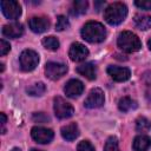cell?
<instances>
[{
    "label": "cell",
    "instance_id": "1",
    "mask_svg": "<svg viewBox=\"0 0 151 151\" xmlns=\"http://www.w3.org/2000/svg\"><path fill=\"white\" fill-rule=\"evenodd\" d=\"M81 37L88 42H101L106 38V29L98 21H88L81 28Z\"/></svg>",
    "mask_w": 151,
    "mask_h": 151
},
{
    "label": "cell",
    "instance_id": "2",
    "mask_svg": "<svg viewBox=\"0 0 151 151\" xmlns=\"http://www.w3.org/2000/svg\"><path fill=\"white\" fill-rule=\"evenodd\" d=\"M127 15V7L123 2H113L105 8L104 19L110 25H118Z\"/></svg>",
    "mask_w": 151,
    "mask_h": 151
},
{
    "label": "cell",
    "instance_id": "3",
    "mask_svg": "<svg viewBox=\"0 0 151 151\" xmlns=\"http://www.w3.org/2000/svg\"><path fill=\"white\" fill-rule=\"evenodd\" d=\"M117 45L122 51H124L126 53L137 52L142 47V42H140L139 38L130 31H124L118 35Z\"/></svg>",
    "mask_w": 151,
    "mask_h": 151
},
{
    "label": "cell",
    "instance_id": "4",
    "mask_svg": "<svg viewBox=\"0 0 151 151\" xmlns=\"http://www.w3.org/2000/svg\"><path fill=\"white\" fill-rule=\"evenodd\" d=\"M19 61H20L21 70L25 72H29L38 66L39 55L33 50H24L19 57Z\"/></svg>",
    "mask_w": 151,
    "mask_h": 151
},
{
    "label": "cell",
    "instance_id": "5",
    "mask_svg": "<svg viewBox=\"0 0 151 151\" xmlns=\"http://www.w3.org/2000/svg\"><path fill=\"white\" fill-rule=\"evenodd\" d=\"M54 113L59 119H66L73 116L74 109L73 106L67 103L63 97H55L54 98V104H53Z\"/></svg>",
    "mask_w": 151,
    "mask_h": 151
},
{
    "label": "cell",
    "instance_id": "6",
    "mask_svg": "<svg viewBox=\"0 0 151 151\" xmlns=\"http://www.w3.org/2000/svg\"><path fill=\"white\" fill-rule=\"evenodd\" d=\"M0 6H1V11H2L4 15L7 19L15 20L21 14V7H20V5H19L18 1H14V0H4V1L0 2Z\"/></svg>",
    "mask_w": 151,
    "mask_h": 151
},
{
    "label": "cell",
    "instance_id": "7",
    "mask_svg": "<svg viewBox=\"0 0 151 151\" xmlns=\"http://www.w3.org/2000/svg\"><path fill=\"white\" fill-rule=\"evenodd\" d=\"M66 72H67V66L61 63L51 61V63H47L45 66V74L47 78L52 80H57L61 78Z\"/></svg>",
    "mask_w": 151,
    "mask_h": 151
},
{
    "label": "cell",
    "instance_id": "8",
    "mask_svg": "<svg viewBox=\"0 0 151 151\" xmlns=\"http://www.w3.org/2000/svg\"><path fill=\"white\" fill-rule=\"evenodd\" d=\"M31 136L37 143L47 144L53 139L54 133H53V131L51 129L42 127V126H34L31 130Z\"/></svg>",
    "mask_w": 151,
    "mask_h": 151
},
{
    "label": "cell",
    "instance_id": "9",
    "mask_svg": "<svg viewBox=\"0 0 151 151\" xmlns=\"http://www.w3.org/2000/svg\"><path fill=\"white\" fill-rule=\"evenodd\" d=\"M105 100L104 97V92L100 88H92L87 96V98L84 101L85 107L87 109H98L100 106H103Z\"/></svg>",
    "mask_w": 151,
    "mask_h": 151
},
{
    "label": "cell",
    "instance_id": "10",
    "mask_svg": "<svg viewBox=\"0 0 151 151\" xmlns=\"http://www.w3.org/2000/svg\"><path fill=\"white\" fill-rule=\"evenodd\" d=\"M88 55V50L80 42H73L70 47L68 51V57L71 58L72 61H83L87 58Z\"/></svg>",
    "mask_w": 151,
    "mask_h": 151
},
{
    "label": "cell",
    "instance_id": "11",
    "mask_svg": "<svg viewBox=\"0 0 151 151\" xmlns=\"http://www.w3.org/2000/svg\"><path fill=\"white\" fill-rule=\"evenodd\" d=\"M106 71H107V74L116 81H126L131 76L130 70L126 67H122V66L110 65Z\"/></svg>",
    "mask_w": 151,
    "mask_h": 151
},
{
    "label": "cell",
    "instance_id": "12",
    "mask_svg": "<svg viewBox=\"0 0 151 151\" xmlns=\"http://www.w3.org/2000/svg\"><path fill=\"white\" fill-rule=\"evenodd\" d=\"M84 91V85L80 80L78 79H71L66 83L65 87H64V92L67 97L70 98H76L79 97Z\"/></svg>",
    "mask_w": 151,
    "mask_h": 151
},
{
    "label": "cell",
    "instance_id": "13",
    "mask_svg": "<svg viewBox=\"0 0 151 151\" xmlns=\"http://www.w3.org/2000/svg\"><path fill=\"white\" fill-rule=\"evenodd\" d=\"M29 28L34 33H42L48 29L50 27V20L46 17H33L29 19Z\"/></svg>",
    "mask_w": 151,
    "mask_h": 151
},
{
    "label": "cell",
    "instance_id": "14",
    "mask_svg": "<svg viewBox=\"0 0 151 151\" xmlns=\"http://www.w3.org/2000/svg\"><path fill=\"white\" fill-rule=\"evenodd\" d=\"M2 34L7 38H19L24 34V26L20 22H11L2 27Z\"/></svg>",
    "mask_w": 151,
    "mask_h": 151
},
{
    "label": "cell",
    "instance_id": "15",
    "mask_svg": "<svg viewBox=\"0 0 151 151\" xmlns=\"http://www.w3.org/2000/svg\"><path fill=\"white\" fill-rule=\"evenodd\" d=\"M77 72L88 80H94L97 77V68L92 63H85L77 67Z\"/></svg>",
    "mask_w": 151,
    "mask_h": 151
},
{
    "label": "cell",
    "instance_id": "16",
    "mask_svg": "<svg viewBox=\"0 0 151 151\" xmlns=\"http://www.w3.org/2000/svg\"><path fill=\"white\" fill-rule=\"evenodd\" d=\"M61 136L66 140H74L79 136V127L76 123L67 124L61 127Z\"/></svg>",
    "mask_w": 151,
    "mask_h": 151
},
{
    "label": "cell",
    "instance_id": "17",
    "mask_svg": "<svg viewBox=\"0 0 151 151\" xmlns=\"http://www.w3.org/2000/svg\"><path fill=\"white\" fill-rule=\"evenodd\" d=\"M150 146H151V138L145 134L137 136L132 143V147L134 151H146Z\"/></svg>",
    "mask_w": 151,
    "mask_h": 151
},
{
    "label": "cell",
    "instance_id": "18",
    "mask_svg": "<svg viewBox=\"0 0 151 151\" xmlns=\"http://www.w3.org/2000/svg\"><path fill=\"white\" fill-rule=\"evenodd\" d=\"M133 21H134L136 27L142 29V31H146V29L151 28V15L136 14L133 18Z\"/></svg>",
    "mask_w": 151,
    "mask_h": 151
},
{
    "label": "cell",
    "instance_id": "19",
    "mask_svg": "<svg viewBox=\"0 0 151 151\" xmlns=\"http://www.w3.org/2000/svg\"><path fill=\"white\" fill-rule=\"evenodd\" d=\"M87 7H88V2L86 0H77V1H73L70 12L72 15H80L86 12Z\"/></svg>",
    "mask_w": 151,
    "mask_h": 151
},
{
    "label": "cell",
    "instance_id": "20",
    "mask_svg": "<svg viewBox=\"0 0 151 151\" xmlns=\"http://www.w3.org/2000/svg\"><path fill=\"white\" fill-rule=\"evenodd\" d=\"M137 107V103L132 100L130 97H123L118 101V109L122 112H129L131 110H134Z\"/></svg>",
    "mask_w": 151,
    "mask_h": 151
},
{
    "label": "cell",
    "instance_id": "21",
    "mask_svg": "<svg viewBox=\"0 0 151 151\" xmlns=\"http://www.w3.org/2000/svg\"><path fill=\"white\" fill-rule=\"evenodd\" d=\"M151 129V123L145 117H138L136 120V130L138 132H147Z\"/></svg>",
    "mask_w": 151,
    "mask_h": 151
},
{
    "label": "cell",
    "instance_id": "22",
    "mask_svg": "<svg viewBox=\"0 0 151 151\" xmlns=\"http://www.w3.org/2000/svg\"><path fill=\"white\" fill-rule=\"evenodd\" d=\"M42 45L45 48L50 50V51H55L59 48V40L55 37H46L42 39Z\"/></svg>",
    "mask_w": 151,
    "mask_h": 151
},
{
    "label": "cell",
    "instance_id": "23",
    "mask_svg": "<svg viewBox=\"0 0 151 151\" xmlns=\"http://www.w3.org/2000/svg\"><path fill=\"white\" fill-rule=\"evenodd\" d=\"M45 91H46V87L42 83H37V84H34V85H32L31 87L27 88V93L29 96H35V97L37 96H42L45 93Z\"/></svg>",
    "mask_w": 151,
    "mask_h": 151
},
{
    "label": "cell",
    "instance_id": "24",
    "mask_svg": "<svg viewBox=\"0 0 151 151\" xmlns=\"http://www.w3.org/2000/svg\"><path fill=\"white\" fill-rule=\"evenodd\" d=\"M104 151H120L118 146V140L116 137H110L104 146Z\"/></svg>",
    "mask_w": 151,
    "mask_h": 151
},
{
    "label": "cell",
    "instance_id": "25",
    "mask_svg": "<svg viewBox=\"0 0 151 151\" xmlns=\"http://www.w3.org/2000/svg\"><path fill=\"white\" fill-rule=\"evenodd\" d=\"M68 26H70V22H68V19L65 15H59L57 18V24H55V29L57 31H64V29L68 28Z\"/></svg>",
    "mask_w": 151,
    "mask_h": 151
},
{
    "label": "cell",
    "instance_id": "26",
    "mask_svg": "<svg viewBox=\"0 0 151 151\" xmlns=\"http://www.w3.org/2000/svg\"><path fill=\"white\" fill-rule=\"evenodd\" d=\"M32 119L35 123H47V122H50V117L46 113H44V112H35V113H33Z\"/></svg>",
    "mask_w": 151,
    "mask_h": 151
},
{
    "label": "cell",
    "instance_id": "27",
    "mask_svg": "<svg viewBox=\"0 0 151 151\" xmlns=\"http://www.w3.org/2000/svg\"><path fill=\"white\" fill-rule=\"evenodd\" d=\"M77 151H94V147L88 140H81L77 146Z\"/></svg>",
    "mask_w": 151,
    "mask_h": 151
},
{
    "label": "cell",
    "instance_id": "28",
    "mask_svg": "<svg viewBox=\"0 0 151 151\" xmlns=\"http://www.w3.org/2000/svg\"><path fill=\"white\" fill-rule=\"evenodd\" d=\"M134 5L140 9H145V11L151 9V0H136Z\"/></svg>",
    "mask_w": 151,
    "mask_h": 151
},
{
    "label": "cell",
    "instance_id": "29",
    "mask_svg": "<svg viewBox=\"0 0 151 151\" xmlns=\"http://www.w3.org/2000/svg\"><path fill=\"white\" fill-rule=\"evenodd\" d=\"M11 50V45L9 42H7L5 39H1L0 40V54L1 55H6Z\"/></svg>",
    "mask_w": 151,
    "mask_h": 151
},
{
    "label": "cell",
    "instance_id": "30",
    "mask_svg": "<svg viewBox=\"0 0 151 151\" xmlns=\"http://www.w3.org/2000/svg\"><path fill=\"white\" fill-rule=\"evenodd\" d=\"M1 116V133H6V129H5V125H6V122H7V118H6V114L5 113H0Z\"/></svg>",
    "mask_w": 151,
    "mask_h": 151
},
{
    "label": "cell",
    "instance_id": "31",
    "mask_svg": "<svg viewBox=\"0 0 151 151\" xmlns=\"http://www.w3.org/2000/svg\"><path fill=\"white\" fill-rule=\"evenodd\" d=\"M145 97L149 101H151V84H149L146 90H145Z\"/></svg>",
    "mask_w": 151,
    "mask_h": 151
},
{
    "label": "cell",
    "instance_id": "32",
    "mask_svg": "<svg viewBox=\"0 0 151 151\" xmlns=\"http://www.w3.org/2000/svg\"><path fill=\"white\" fill-rule=\"evenodd\" d=\"M104 4H105L104 1H96V2H94L96 9H97V11H99V9H100V6H104Z\"/></svg>",
    "mask_w": 151,
    "mask_h": 151
},
{
    "label": "cell",
    "instance_id": "33",
    "mask_svg": "<svg viewBox=\"0 0 151 151\" xmlns=\"http://www.w3.org/2000/svg\"><path fill=\"white\" fill-rule=\"evenodd\" d=\"M147 46H149V48H150V51H151V38H150L149 41H147Z\"/></svg>",
    "mask_w": 151,
    "mask_h": 151
},
{
    "label": "cell",
    "instance_id": "34",
    "mask_svg": "<svg viewBox=\"0 0 151 151\" xmlns=\"http://www.w3.org/2000/svg\"><path fill=\"white\" fill-rule=\"evenodd\" d=\"M11 151H21V150H20L19 147H14V149H12Z\"/></svg>",
    "mask_w": 151,
    "mask_h": 151
},
{
    "label": "cell",
    "instance_id": "35",
    "mask_svg": "<svg viewBox=\"0 0 151 151\" xmlns=\"http://www.w3.org/2000/svg\"><path fill=\"white\" fill-rule=\"evenodd\" d=\"M0 66H1V72H4V70H5V67H4V64H1Z\"/></svg>",
    "mask_w": 151,
    "mask_h": 151
},
{
    "label": "cell",
    "instance_id": "36",
    "mask_svg": "<svg viewBox=\"0 0 151 151\" xmlns=\"http://www.w3.org/2000/svg\"><path fill=\"white\" fill-rule=\"evenodd\" d=\"M31 151H44V150H39V149H32Z\"/></svg>",
    "mask_w": 151,
    "mask_h": 151
}]
</instances>
